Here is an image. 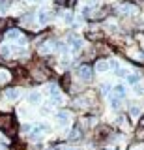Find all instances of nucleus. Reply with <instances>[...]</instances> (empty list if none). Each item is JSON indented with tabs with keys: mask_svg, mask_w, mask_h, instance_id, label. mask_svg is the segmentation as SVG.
I'll return each mask as SVG.
<instances>
[{
	"mask_svg": "<svg viewBox=\"0 0 144 150\" xmlns=\"http://www.w3.org/2000/svg\"><path fill=\"white\" fill-rule=\"evenodd\" d=\"M0 129L6 131L10 135H15L17 131V124H15V118L11 115H6V112H0Z\"/></svg>",
	"mask_w": 144,
	"mask_h": 150,
	"instance_id": "obj_1",
	"label": "nucleus"
},
{
	"mask_svg": "<svg viewBox=\"0 0 144 150\" xmlns=\"http://www.w3.org/2000/svg\"><path fill=\"white\" fill-rule=\"evenodd\" d=\"M32 79H34L36 83H45L47 81V79L51 77V71L47 68H45V66H41V64H36V68L32 69Z\"/></svg>",
	"mask_w": 144,
	"mask_h": 150,
	"instance_id": "obj_2",
	"label": "nucleus"
},
{
	"mask_svg": "<svg viewBox=\"0 0 144 150\" xmlns=\"http://www.w3.org/2000/svg\"><path fill=\"white\" fill-rule=\"evenodd\" d=\"M77 75H79V79H81V81L90 83L92 77H94V68H92V66H88V64H81L77 68Z\"/></svg>",
	"mask_w": 144,
	"mask_h": 150,
	"instance_id": "obj_3",
	"label": "nucleus"
},
{
	"mask_svg": "<svg viewBox=\"0 0 144 150\" xmlns=\"http://www.w3.org/2000/svg\"><path fill=\"white\" fill-rule=\"evenodd\" d=\"M36 21L39 23V25H47L49 23V19H51V11L49 9H45V8H41V9H38V13H36Z\"/></svg>",
	"mask_w": 144,
	"mask_h": 150,
	"instance_id": "obj_4",
	"label": "nucleus"
},
{
	"mask_svg": "<svg viewBox=\"0 0 144 150\" xmlns=\"http://www.w3.org/2000/svg\"><path fill=\"white\" fill-rule=\"evenodd\" d=\"M6 40L8 41H19L21 38H22V32L21 30H17V28H10V30H6Z\"/></svg>",
	"mask_w": 144,
	"mask_h": 150,
	"instance_id": "obj_5",
	"label": "nucleus"
},
{
	"mask_svg": "<svg viewBox=\"0 0 144 150\" xmlns=\"http://www.w3.org/2000/svg\"><path fill=\"white\" fill-rule=\"evenodd\" d=\"M94 69L97 73H105V71H109V60H105V58H97L96 60V64H94Z\"/></svg>",
	"mask_w": 144,
	"mask_h": 150,
	"instance_id": "obj_6",
	"label": "nucleus"
},
{
	"mask_svg": "<svg viewBox=\"0 0 144 150\" xmlns=\"http://www.w3.org/2000/svg\"><path fill=\"white\" fill-rule=\"evenodd\" d=\"M19 96H21V88H6V92H4V98L8 101H15Z\"/></svg>",
	"mask_w": 144,
	"mask_h": 150,
	"instance_id": "obj_7",
	"label": "nucleus"
},
{
	"mask_svg": "<svg viewBox=\"0 0 144 150\" xmlns=\"http://www.w3.org/2000/svg\"><path fill=\"white\" fill-rule=\"evenodd\" d=\"M118 11L122 13V15H125V17H131V15H135V13H137V8H135L133 4H122Z\"/></svg>",
	"mask_w": 144,
	"mask_h": 150,
	"instance_id": "obj_8",
	"label": "nucleus"
},
{
	"mask_svg": "<svg viewBox=\"0 0 144 150\" xmlns=\"http://www.w3.org/2000/svg\"><path fill=\"white\" fill-rule=\"evenodd\" d=\"M26 100H28V103H30V105H39V103H41V100H43V96H41V92L34 90V92H30L28 96H26Z\"/></svg>",
	"mask_w": 144,
	"mask_h": 150,
	"instance_id": "obj_9",
	"label": "nucleus"
},
{
	"mask_svg": "<svg viewBox=\"0 0 144 150\" xmlns=\"http://www.w3.org/2000/svg\"><path fill=\"white\" fill-rule=\"evenodd\" d=\"M67 45H71L73 47V51H79L82 47V40L79 36H69L67 38Z\"/></svg>",
	"mask_w": 144,
	"mask_h": 150,
	"instance_id": "obj_10",
	"label": "nucleus"
},
{
	"mask_svg": "<svg viewBox=\"0 0 144 150\" xmlns=\"http://www.w3.org/2000/svg\"><path fill=\"white\" fill-rule=\"evenodd\" d=\"M82 137V129H81V126H75V128L71 129V133L67 135V139L69 141H77V139H81Z\"/></svg>",
	"mask_w": 144,
	"mask_h": 150,
	"instance_id": "obj_11",
	"label": "nucleus"
},
{
	"mask_svg": "<svg viewBox=\"0 0 144 150\" xmlns=\"http://www.w3.org/2000/svg\"><path fill=\"white\" fill-rule=\"evenodd\" d=\"M56 120L60 122V124L66 126L67 122H69V112H67V111H58V112H56Z\"/></svg>",
	"mask_w": 144,
	"mask_h": 150,
	"instance_id": "obj_12",
	"label": "nucleus"
},
{
	"mask_svg": "<svg viewBox=\"0 0 144 150\" xmlns=\"http://www.w3.org/2000/svg\"><path fill=\"white\" fill-rule=\"evenodd\" d=\"M112 90H114V94H116V98H120V100H124V98H125V94H127V90H125V86H124V84H116Z\"/></svg>",
	"mask_w": 144,
	"mask_h": 150,
	"instance_id": "obj_13",
	"label": "nucleus"
},
{
	"mask_svg": "<svg viewBox=\"0 0 144 150\" xmlns=\"http://www.w3.org/2000/svg\"><path fill=\"white\" fill-rule=\"evenodd\" d=\"M109 101H110V107H112L114 111H118L120 105H122V100H120V98H116V96H112V94L109 96Z\"/></svg>",
	"mask_w": 144,
	"mask_h": 150,
	"instance_id": "obj_14",
	"label": "nucleus"
},
{
	"mask_svg": "<svg viewBox=\"0 0 144 150\" xmlns=\"http://www.w3.org/2000/svg\"><path fill=\"white\" fill-rule=\"evenodd\" d=\"M125 81H127V84L135 86V84H138V81H140V75H138V73H131V75L125 77Z\"/></svg>",
	"mask_w": 144,
	"mask_h": 150,
	"instance_id": "obj_15",
	"label": "nucleus"
},
{
	"mask_svg": "<svg viewBox=\"0 0 144 150\" xmlns=\"http://www.w3.org/2000/svg\"><path fill=\"white\" fill-rule=\"evenodd\" d=\"M11 45L10 43H2L0 45V56H11Z\"/></svg>",
	"mask_w": 144,
	"mask_h": 150,
	"instance_id": "obj_16",
	"label": "nucleus"
},
{
	"mask_svg": "<svg viewBox=\"0 0 144 150\" xmlns=\"http://www.w3.org/2000/svg\"><path fill=\"white\" fill-rule=\"evenodd\" d=\"M47 94H49L51 98H54V96H60V92H58V84L51 83L49 86H47Z\"/></svg>",
	"mask_w": 144,
	"mask_h": 150,
	"instance_id": "obj_17",
	"label": "nucleus"
},
{
	"mask_svg": "<svg viewBox=\"0 0 144 150\" xmlns=\"http://www.w3.org/2000/svg\"><path fill=\"white\" fill-rule=\"evenodd\" d=\"M11 8V0H0V13H6Z\"/></svg>",
	"mask_w": 144,
	"mask_h": 150,
	"instance_id": "obj_18",
	"label": "nucleus"
},
{
	"mask_svg": "<svg viewBox=\"0 0 144 150\" xmlns=\"http://www.w3.org/2000/svg\"><path fill=\"white\" fill-rule=\"evenodd\" d=\"M135 137H137V141L144 143V128H142V126H138V128L135 129Z\"/></svg>",
	"mask_w": 144,
	"mask_h": 150,
	"instance_id": "obj_19",
	"label": "nucleus"
},
{
	"mask_svg": "<svg viewBox=\"0 0 144 150\" xmlns=\"http://www.w3.org/2000/svg\"><path fill=\"white\" fill-rule=\"evenodd\" d=\"M127 150H144V143H140V141H135V143H131L127 146Z\"/></svg>",
	"mask_w": 144,
	"mask_h": 150,
	"instance_id": "obj_20",
	"label": "nucleus"
},
{
	"mask_svg": "<svg viewBox=\"0 0 144 150\" xmlns=\"http://www.w3.org/2000/svg\"><path fill=\"white\" fill-rule=\"evenodd\" d=\"M60 84H62V88H66V90H69V86H71V81H69V75H67V73L62 77V83H60Z\"/></svg>",
	"mask_w": 144,
	"mask_h": 150,
	"instance_id": "obj_21",
	"label": "nucleus"
},
{
	"mask_svg": "<svg viewBox=\"0 0 144 150\" xmlns=\"http://www.w3.org/2000/svg\"><path fill=\"white\" fill-rule=\"evenodd\" d=\"M62 21L66 23V25H71V23H73V15H71V13H69V11L62 13Z\"/></svg>",
	"mask_w": 144,
	"mask_h": 150,
	"instance_id": "obj_22",
	"label": "nucleus"
},
{
	"mask_svg": "<svg viewBox=\"0 0 144 150\" xmlns=\"http://www.w3.org/2000/svg\"><path fill=\"white\" fill-rule=\"evenodd\" d=\"M129 115H131V116H138V115H140V107H138V105H131V107H129Z\"/></svg>",
	"mask_w": 144,
	"mask_h": 150,
	"instance_id": "obj_23",
	"label": "nucleus"
},
{
	"mask_svg": "<svg viewBox=\"0 0 144 150\" xmlns=\"http://www.w3.org/2000/svg\"><path fill=\"white\" fill-rule=\"evenodd\" d=\"M101 92H103V94H107V96H110V92H112V86H110L109 83L101 84Z\"/></svg>",
	"mask_w": 144,
	"mask_h": 150,
	"instance_id": "obj_24",
	"label": "nucleus"
},
{
	"mask_svg": "<svg viewBox=\"0 0 144 150\" xmlns=\"http://www.w3.org/2000/svg\"><path fill=\"white\" fill-rule=\"evenodd\" d=\"M116 75H118V77H127V69H124V68H118V69H116Z\"/></svg>",
	"mask_w": 144,
	"mask_h": 150,
	"instance_id": "obj_25",
	"label": "nucleus"
},
{
	"mask_svg": "<svg viewBox=\"0 0 144 150\" xmlns=\"http://www.w3.org/2000/svg\"><path fill=\"white\" fill-rule=\"evenodd\" d=\"M2 28H6V19H0V30Z\"/></svg>",
	"mask_w": 144,
	"mask_h": 150,
	"instance_id": "obj_26",
	"label": "nucleus"
},
{
	"mask_svg": "<svg viewBox=\"0 0 144 150\" xmlns=\"http://www.w3.org/2000/svg\"><path fill=\"white\" fill-rule=\"evenodd\" d=\"M144 0H133V4H142Z\"/></svg>",
	"mask_w": 144,
	"mask_h": 150,
	"instance_id": "obj_27",
	"label": "nucleus"
},
{
	"mask_svg": "<svg viewBox=\"0 0 144 150\" xmlns=\"http://www.w3.org/2000/svg\"><path fill=\"white\" fill-rule=\"evenodd\" d=\"M140 126H142V128H144V116H142V118H140Z\"/></svg>",
	"mask_w": 144,
	"mask_h": 150,
	"instance_id": "obj_28",
	"label": "nucleus"
}]
</instances>
